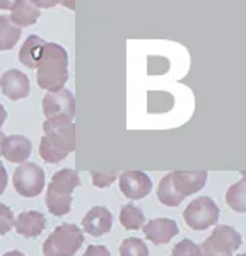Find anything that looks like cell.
<instances>
[{
    "label": "cell",
    "instance_id": "cell-20",
    "mask_svg": "<svg viewBox=\"0 0 246 256\" xmlns=\"http://www.w3.org/2000/svg\"><path fill=\"white\" fill-rule=\"evenodd\" d=\"M146 222V216L138 207L135 205L128 204V205H123L120 210V224L125 227L126 230H137L140 229Z\"/></svg>",
    "mask_w": 246,
    "mask_h": 256
},
{
    "label": "cell",
    "instance_id": "cell-7",
    "mask_svg": "<svg viewBox=\"0 0 246 256\" xmlns=\"http://www.w3.org/2000/svg\"><path fill=\"white\" fill-rule=\"evenodd\" d=\"M220 210L210 196H198L188 204L183 218L186 226L194 230H205L219 222Z\"/></svg>",
    "mask_w": 246,
    "mask_h": 256
},
{
    "label": "cell",
    "instance_id": "cell-8",
    "mask_svg": "<svg viewBox=\"0 0 246 256\" xmlns=\"http://www.w3.org/2000/svg\"><path fill=\"white\" fill-rule=\"evenodd\" d=\"M12 183L16 193L20 196L34 198L44 188V171L36 162H22L16 168Z\"/></svg>",
    "mask_w": 246,
    "mask_h": 256
},
{
    "label": "cell",
    "instance_id": "cell-28",
    "mask_svg": "<svg viewBox=\"0 0 246 256\" xmlns=\"http://www.w3.org/2000/svg\"><path fill=\"white\" fill-rule=\"evenodd\" d=\"M6 120H7V111L2 104H0V130H2V125L6 123Z\"/></svg>",
    "mask_w": 246,
    "mask_h": 256
},
{
    "label": "cell",
    "instance_id": "cell-21",
    "mask_svg": "<svg viewBox=\"0 0 246 256\" xmlns=\"http://www.w3.org/2000/svg\"><path fill=\"white\" fill-rule=\"evenodd\" d=\"M120 256H149V248L138 238H126L120 244Z\"/></svg>",
    "mask_w": 246,
    "mask_h": 256
},
{
    "label": "cell",
    "instance_id": "cell-3",
    "mask_svg": "<svg viewBox=\"0 0 246 256\" xmlns=\"http://www.w3.org/2000/svg\"><path fill=\"white\" fill-rule=\"evenodd\" d=\"M68 80V55L58 43H46L40 65L36 67V84L48 92L64 89Z\"/></svg>",
    "mask_w": 246,
    "mask_h": 256
},
{
    "label": "cell",
    "instance_id": "cell-18",
    "mask_svg": "<svg viewBox=\"0 0 246 256\" xmlns=\"http://www.w3.org/2000/svg\"><path fill=\"white\" fill-rule=\"evenodd\" d=\"M22 30L10 22L9 16H0V52H9L18 44Z\"/></svg>",
    "mask_w": 246,
    "mask_h": 256
},
{
    "label": "cell",
    "instance_id": "cell-26",
    "mask_svg": "<svg viewBox=\"0 0 246 256\" xmlns=\"http://www.w3.org/2000/svg\"><path fill=\"white\" fill-rule=\"evenodd\" d=\"M6 188H7V171L4 168L2 160H0V195L6 192Z\"/></svg>",
    "mask_w": 246,
    "mask_h": 256
},
{
    "label": "cell",
    "instance_id": "cell-19",
    "mask_svg": "<svg viewBox=\"0 0 246 256\" xmlns=\"http://www.w3.org/2000/svg\"><path fill=\"white\" fill-rule=\"evenodd\" d=\"M226 202L238 214L246 212V181L240 180L232 186H229L228 193H226Z\"/></svg>",
    "mask_w": 246,
    "mask_h": 256
},
{
    "label": "cell",
    "instance_id": "cell-25",
    "mask_svg": "<svg viewBox=\"0 0 246 256\" xmlns=\"http://www.w3.org/2000/svg\"><path fill=\"white\" fill-rule=\"evenodd\" d=\"M82 256H112V253L104 246H89Z\"/></svg>",
    "mask_w": 246,
    "mask_h": 256
},
{
    "label": "cell",
    "instance_id": "cell-14",
    "mask_svg": "<svg viewBox=\"0 0 246 256\" xmlns=\"http://www.w3.org/2000/svg\"><path fill=\"white\" fill-rule=\"evenodd\" d=\"M31 150H32L31 140L24 137V135H9V137L4 138L2 156L9 162H16V164L28 162Z\"/></svg>",
    "mask_w": 246,
    "mask_h": 256
},
{
    "label": "cell",
    "instance_id": "cell-17",
    "mask_svg": "<svg viewBox=\"0 0 246 256\" xmlns=\"http://www.w3.org/2000/svg\"><path fill=\"white\" fill-rule=\"evenodd\" d=\"M9 19H10V22L16 24L18 28L32 26V24L40 19V9L34 6V2L18 0V2H14V6H12Z\"/></svg>",
    "mask_w": 246,
    "mask_h": 256
},
{
    "label": "cell",
    "instance_id": "cell-31",
    "mask_svg": "<svg viewBox=\"0 0 246 256\" xmlns=\"http://www.w3.org/2000/svg\"><path fill=\"white\" fill-rule=\"evenodd\" d=\"M238 256H246V254H244V253H241V254H238Z\"/></svg>",
    "mask_w": 246,
    "mask_h": 256
},
{
    "label": "cell",
    "instance_id": "cell-16",
    "mask_svg": "<svg viewBox=\"0 0 246 256\" xmlns=\"http://www.w3.org/2000/svg\"><path fill=\"white\" fill-rule=\"evenodd\" d=\"M44 44L46 41L41 40L40 36L31 34L28 36V40L22 43L19 52V62L24 65V67L36 70V67L40 65L41 58H43V53H44Z\"/></svg>",
    "mask_w": 246,
    "mask_h": 256
},
{
    "label": "cell",
    "instance_id": "cell-10",
    "mask_svg": "<svg viewBox=\"0 0 246 256\" xmlns=\"http://www.w3.org/2000/svg\"><path fill=\"white\" fill-rule=\"evenodd\" d=\"M118 184L123 196L130 200H142L152 190V180L142 171H125L118 174Z\"/></svg>",
    "mask_w": 246,
    "mask_h": 256
},
{
    "label": "cell",
    "instance_id": "cell-9",
    "mask_svg": "<svg viewBox=\"0 0 246 256\" xmlns=\"http://www.w3.org/2000/svg\"><path fill=\"white\" fill-rule=\"evenodd\" d=\"M41 110H43L44 120H65V122H72L74 114H76V99L74 94L68 89L53 90L46 92L41 102Z\"/></svg>",
    "mask_w": 246,
    "mask_h": 256
},
{
    "label": "cell",
    "instance_id": "cell-22",
    "mask_svg": "<svg viewBox=\"0 0 246 256\" xmlns=\"http://www.w3.org/2000/svg\"><path fill=\"white\" fill-rule=\"evenodd\" d=\"M92 186L96 188H108L118 180V174L114 171H92Z\"/></svg>",
    "mask_w": 246,
    "mask_h": 256
},
{
    "label": "cell",
    "instance_id": "cell-4",
    "mask_svg": "<svg viewBox=\"0 0 246 256\" xmlns=\"http://www.w3.org/2000/svg\"><path fill=\"white\" fill-rule=\"evenodd\" d=\"M80 184L79 172L76 169H60L52 176L46 190L44 204L52 216H67L72 208V192Z\"/></svg>",
    "mask_w": 246,
    "mask_h": 256
},
{
    "label": "cell",
    "instance_id": "cell-29",
    "mask_svg": "<svg viewBox=\"0 0 246 256\" xmlns=\"http://www.w3.org/2000/svg\"><path fill=\"white\" fill-rule=\"evenodd\" d=\"M2 256H26V254H24V253H20V251H7V253L6 254H2Z\"/></svg>",
    "mask_w": 246,
    "mask_h": 256
},
{
    "label": "cell",
    "instance_id": "cell-15",
    "mask_svg": "<svg viewBox=\"0 0 246 256\" xmlns=\"http://www.w3.org/2000/svg\"><path fill=\"white\" fill-rule=\"evenodd\" d=\"M14 227L22 238H38L46 227V218L38 210H26L18 216Z\"/></svg>",
    "mask_w": 246,
    "mask_h": 256
},
{
    "label": "cell",
    "instance_id": "cell-2",
    "mask_svg": "<svg viewBox=\"0 0 246 256\" xmlns=\"http://www.w3.org/2000/svg\"><path fill=\"white\" fill-rule=\"evenodd\" d=\"M205 171H173L159 181L158 200L164 207H178L186 196L198 193L207 183Z\"/></svg>",
    "mask_w": 246,
    "mask_h": 256
},
{
    "label": "cell",
    "instance_id": "cell-12",
    "mask_svg": "<svg viewBox=\"0 0 246 256\" xmlns=\"http://www.w3.org/2000/svg\"><path fill=\"white\" fill-rule=\"evenodd\" d=\"M142 229L147 241H150L156 246L168 244L180 232L178 224H176L173 218H168V217H159L154 218V220H149L147 224L142 226Z\"/></svg>",
    "mask_w": 246,
    "mask_h": 256
},
{
    "label": "cell",
    "instance_id": "cell-27",
    "mask_svg": "<svg viewBox=\"0 0 246 256\" xmlns=\"http://www.w3.org/2000/svg\"><path fill=\"white\" fill-rule=\"evenodd\" d=\"M12 6H14V2H10V0H0V9L4 10H10Z\"/></svg>",
    "mask_w": 246,
    "mask_h": 256
},
{
    "label": "cell",
    "instance_id": "cell-1",
    "mask_svg": "<svg viewBox=\"0 0 246 256\" xmlns=\"http://www.w3.org/2000/svg\"><path fill=\"white\" fill-rule=\"evenodd\" d=\"M44 137L40 142V158L50 164L62 162L76 150V125L65 120H44Z\"/></svg>",
    "mask_w": 246,
    "mask_h": 256
},
{
    "label": "cell",
    "instance_id": "cell-5",
    "mask_svg": "<svg viewBox=\"0 0 246 256\" xmlns=\"http://www.w3.org/2000/svg\"><path fill=\"white\" fill-rule=\"evenodd\" d=\"M84 244V232L76 224H62L43 242L44 256H74Z\"/></svg>",
    "mask_w": 246,
    "mask_h": 256
},
{
    "label": "cell",
    "instance_id": "cell-6",
    "mask_svg": "<svg viewBox=\"0 0 246 256\" xmlns=\"http://www.w3.org/2000/svg\"><path fill=\"white\" fill-rule=\"evenodd\" d=\"M241 246V234L231 226L219 224L202 244H198V256H232Z\"/></svg>",
    "mask_w": 246,
    "mask_h": 256
},
{
    "label": "cell",
    "instance_id": "cell-23",
    "mask_svg": "<svg viewBox=\"0 0 246 256\" xmlns=\"http://www.w3.org/2000/svg\"><path fill=\"white\" fill-rule=\"evenodd\" d=\"M14 214L6 204H0V236H6L14 229Z\"/></svg>",
    "mask_w": 246,
    "mask_h": 256
},
{
    "label": "cell",
    "instance_id": "cell-24",
    "mask_svg": "<svg viewBox=\"0 0 246 256\" xmlns=\"http://www.w3.org/2000/svg\"><path fill=\"white\" fill-rule=\"evenodd\" d=\"M171 256H198V244H195L192 239H182L173 246Z\"/></svg>",
    "mask_w": 246,
    "mask_h": 256
},
{
    "label": "cell",
    "instance_id": "cell-30",
    "mask_svg": "<svg viewBox=\"0 0 246 256\" xmlns=\"http://www.w3.org/2000/svg\"><path fill=\"white\" fill-rule=\"evenodd\" d=\"M4 138H6V135H4V132L0 130V156H2V146H4Z\"/></svg>",
    "mask_w": 246,
    "mask_h": 256
},
{
    "label": "cell",
    "instance_id": "cell-11",
    "mask_svg": "<svg viewBox=\"0 0 246 256\" xmlns=\"http://www.w3.org/2000/svg\"><path fill=\"white\" fill-rule=\"evenodd\" d=\"M0 90L10 101H20L30 96V79L20 70L9 68L0 76Z\"/></svg>",
    "mask_w": 246,
    "mask_h": 256
},
{
    "label": "cell",
    "instance_id": "cell-13",
    "mask_svg": "<svg viewBox=\"0 0 246 256\" xmlns=\"http://www.w3.org/2000/svg\"><path fill=\"white\" fill-rule=\"evenodd\" d=\"M113 227V216L106 207H92L82 218V229L94 238L104 236Z\"/></svg>",
    "mask_w": 246,
    "mask_h": 256
}]
</instances>
